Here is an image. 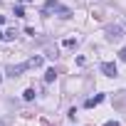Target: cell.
<instances>
[{
    "label": "cell",
    "mask_w": 126,
    "mask_h": 126,
    "mask_svg": "<svg viewBox=\"0 0 126 126\" xmlns=\"http://www.w3.org/2000/svg\"><path fill=\"white\" fill-rule=\"evenodd\" d=\"M0 40H5V32H0Z\"/></svg>",
    "instance_id": "obj_17"
},
{
    "label": "cell",
    "mask_w": 126,
    "mask_h": 126,
    "mask_svg": "<svg viewBox=\"0 0 126 126\" xmlns=\"http://www.w3.org/2000/svg\"><path fill=\"white\" fill-rule=\"evenodd\" d=\"M47 57H49V59H57V47H49V49H47Z\"/></svg>",
    "instance_id": "obj_11"
},
{
    "label": "cell",
    "mask_w": 126,
    "mask_h": 126,
    "mask_svg": "<svg viewBox=\"0 0 126 126\" xmlns=\"http://www.w3.org/2000/svg\"><path fill=\"white\" fill-rule=\"evenodd\" d=\"M54 79H57V69H54V67H49V69L45 72V82L49 84V82H54Z\"/></svg>",
    "instance_id": "obj_7"
},
{
    "label": "cell",
    "mask_w": 126,
    "mask_h": 126,
    "mask_svg": "<svg viewBox=\"0 0 126 126\" xmlns=\"http://www.w3.org/2000/svg\"><path fill=\"white\" fill-rule=\"evenodd\" d=\"M27 69V62H25V64H13V67H8V77H13V79H17L22 72Z\"/></svg>",
    "instance_id": "obj_3"
},
{
    "label": "cell",
    "mask_w": 126,
    "mask_h": 126,
    "mask_svg": "<svg viewBox=\"0 0 126 126\" xmlns=\"http://www.w3.org/2000/svg\"><path fill=\"white\" fill-rule=\"evenodd\" d=\"M101 101H104V94H96V96H89V99L84 101V106L92 109V106H96V104H101Z\"/></svg>",
    "instance_id": "obj_6"
},
{
    "label": "cell",
    "mask_w": 126,
    "mask_h": 126,
    "mask_svg": "<svg viewBox=\"0 0 126 126\" xmlns=\"http://www.w3.org/2000/svg\"><path fill=\"white\" fill-rule=\"evenodd\" d=\"M42 62H45V57H30L27 59V69H37V67H42Z\"/></svg>",
    "instance_id": "obj_5"
},
{
    "label": "cell",
    "mask_w": 126,
    "mask_h": 126,
    "mask_svg": "<svg viewBox=\"0 0 126 126\" xmlns=\"http://www.w3.org/2000/svg\"><path fill=\"white\" fill-rule=\"evenodd\" d=\"M104 32H106V40L109 42H121V37H124V27L121 25H109Z\"/></svg>",
    "instance_id": "obj_1"
},
{
    "label": "cell",
    "mask_w": 126,
    "mask_h": 126,
    "mask_svg": "<svg viewBox=\"0 0 126 126\" xmlns=\"http://www.w3.org/2000/svg\"><path fill=\"white\" fill-rule=\"evenodd\" d=\"M0 25H5V15H0Z\"/></svg>",
    "instance_id": "obj_16"
},
{
    "label": "cell",
    "mask_w": 126,
    "mask_h": 126,
    "mask_svg": "<svg viewBox=\"0 0 126 126\" xmlns=\"http://www.w3.org/2000/svg\"><path fill=\"white\" fill-rule=\"evenodd\" d=\"M57 8H59L57 0H47V3L42 5V10H40V13H42V15H49V13H52V10H57Z\"/></svg>",
    "instance_id": "obj_4"
},
{
    "label": "cell",
    "mask_w": 126,
    "mask_h": 126,
    "mask_svg": "<svg viewBox=\"0 0 126 126\" xmlns=\"http://www.w3.org/2000/svg\"><path fill=\"white\" fill-rule=\"evenodd\" d=\"M22 3H32V0H22Z\"/></svg>",
    "instance_id": "obj_18"
},
{
    "label": "cell",
    "mask_w": 126,
    "mask_h": 126,
    "mask_svg": "<svg viewBox=\"0 0 126 126\" xmlns=\"http://www.w3.org/2000/svg\"><path fill=\"white\" fill-rule=\"evenodd\" d=\"M119 59H121V62H126V47H124V49L119 52Z\"/></svg>",
    "instance_id": "obj_14"
},
{
    "label": "cell",
    "mask_w": 126,
    "mask_h": 126,
    "mask_svg": "<svg viewBox=\"0 0 126 126\" xmlns=\"http://www.w3.org/2000/svg\"><path fill=\"white\" fill-rule=\"evenodd\" d=\"M15 35H17V32H15V27H13V30L5 32V40H15Z\"/></svg>",
    "instance_id": "obj_12"
},
{
    "label": "cell",
    "mask_w": 126,
    "mask_h": 126,
    "mask_svg": "<svg viewBox=\"0 0 126 126\" xmlns=\"http://www.w3.org/2000/svg\"><path fill=\"white\" fill-rule=\"evenodd\" d=\"M64 47H69V49H74V47H77V40H64Z\"/></svg>",
    "instance_id": "obj_13"
},
{
    "label": "cell",
    "mask_w": 126,
    "mask_h": 126,
    "mask_svg": "<svg viewBox=\"0 0 126 126\" xmlns=\"http://www.w3.org/2000/svg\"><path fill=\"white\" fill-rule=\"evenodd\" d=\"M0 126H5V121H0Z\"/></svg>",
    "instance_id": "obj_19"
},
{
    "label": "cell",
    "mask_w": 126,
    "mask_h": 126,
    "mask_svg": "<svg viewBox=\"0 0 126 126\" xmlns=\"http://www.w3.org/2000/svg\"><path fill=\"white\" fill-rule=\"evenodd\" d=\"M104 126H119V121H106Z\"/></svg>",
    "instance_id": "obj_15"
},
{
    "label": "cell",
    "mask_w": 126,
    "mask_h": 126,
    "mask_svg": "<svg viewBox=\"0 0 126 126\" xmlns=\"http://www.w3.org/2000/svg\"><path fill=\"white\" fill-rule=\"evenodd\" d=\"M0 82H3V74H0Z\"/></svg>",
    "instance_id": "obj_20"
},
{
    "label": "cell",
    "mask_w": 126,
    "mask_h": 126,
    "mask_svg": "<svg viewBox=\"0 0 126 126\" xmlns=\"http://www.w3.org/2000/svg\"><path fill=\"white\" fill-rule=\"evenodd\" d=\"M15 17H25V8L22 5H15Z\"/></svg>",
    "instance_id": "obj_10"
},
{
    "label": "cell",
    "mask_w": 126,
    "mask_h": 126,
    "mask_svg": "<svg viewBox=\"0 0 126 126\" xmlns=\"http://www.w3.org/2000/svg\"><path fill=\"white\" fill-rule=\"evenodd\" d=\"M59 10V17H72V10L69 8H57Z\"/></svg>",
    "instance_id": "obj_8"
},
{
    "label": "cell",
    "mask_w": 126,
    "mask_h": 126,
    "mask_svg": "<svg viewBox=\"0 0 126 126\" xmlns=\"http://www.w3.org/2000/svg\"><path fill=\"white\" fill-rule=\"evenodd\" d=\"M99 69H101V74H104V77H116V74H119V67L114 64V62H101Z\"/></svg>",
    "instance_id": "obj_2"
},
{
    "label": "cell",
    "mask_w": 126,
    "mask_h": 126,
    "mask_svg": "<svg viewBox=\"0 0 126 126\" xmlns=\"http://www.w3.org/2000/svg\"><path fill=\"white\" fill-rule=\"evenodd\" d=\"M22 99H25V101H32V99H35V89H27V92L22 94Z\"/></svg>",
    "instance_id": "obj_9"
}]
</instances>
